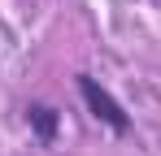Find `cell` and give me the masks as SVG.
<instances>
[{"label": "cell", "instance_id": "6da1fadb", "mask_svg": "<svg viewBox=\"0 0 161 156\" xmlns=\"http://www.w3.org/2000/svg\"><path fill=\"white\" fill-rule=\"evenodd\" d=\"M74 82H79V96H83L87 113H92L96 122H105L113 134H131V113L113 100V91H109V87H100L92 74H74Z\"/></svg>", "mask_w": 161, "mask_h": 156}, {"label": "cell", "instance_id": "7a4b0ae2", "mask_svg": "<svg viewBox=\"0 0 161 156\" xmlns=\"http://www.w3.org/2000/svg\"><path fill=\"white\" fill-rule=\"evenodd\" d=\"M26 126H31V134L39 139V148H53L57 130H61V113H57L53 104H44V100H31L26 104Z\"/></svg>", "mask_w": 161, "mask_h": 156}]
</instances>
